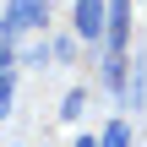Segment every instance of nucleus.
Listing matches in <instances>:
<instances>
[{"mask_svg": "<svg viewBox=\"0 0 147 147\" xmlns=\"http://www.w3.org/2000/svg\"><path fill=\"white\" fill-rule=\"evenodd\" d=\"M125 27H131V0H109V27H104V38H109V55H115V60L125 55Z\"/></svg>", "mask_w": 147, "mask_h": 147, "instance_id": "obj_3", "label": "nucleus"}, {"mask_svg": "<svg viewBox=\"0 0 147 147\" xmlns=\"http://www.w3.org/2000/svg\"><path fill=\"white\" fill-rule=\"evenodd\" d=\"M49 22V0H11L0 16V44H11L16 33H38Z\"/></svg>", "mask_w": 147, "mask_h": 147, "instance_id": "obj_1", "label": "nucleus"}, {"mask_svg": "<svg viewBox=\"0 0 147 147\" xmlns=\"http://www.w3.org/2000/svg\"><path fill=\"white\" fill-rule=\"evenodd\" d=\"M60 115H65V120H76V115H82V93H65V109H60Z\"/></svg>", "mask_w": 147, "mask_h": 147, "instance_id": "obj_6", "label": "nucleus"}, {"mask_svg": "<svg viewBox=\"0 0 147 147\" xmlns=\"http://www.w3.org/2000/svg\"><path fill=\"white\" fill-rule=\"evenodd\" d=\"M76 147H98V142H93V136H76Z\"/></svg>", "mask_w": 147, "mask_h": 147, "instance_id": "obj_8", "label": "nucleus"}, {"mask_svg": "<svg viewBox=\"0 0 147 147\" xmlns=\"http://www.w3.org/2000/svg\"><path fill=\"white\" fill-rule=\"evenodd\" d=\"M104 27H109V0H76V33L104 38Z\"/></svg>", "mask_w": 147, "mask_h": 147, "instance_id": "obj_2", "label": "nucleus"}, {"mask_svg": "<svg viewBox=\"0 0 147 147\" xmlns=\"http://www.w3.org/2000/svg\"><path fill=\"white\" fill-rule=\"evenodd\" d=\"M5 115H11V71L0 76V120H5Z\"/></svg>", "mask_w": 147, "mask_h": 147, "instance_id": "obj_5", "label": "nucleus"}, {"mask_svg": "<svg viewBox=\"0 0 147 147\" xmlns=\"http://www.w3.org/2000/svg\"><path fill=\"white\" fill-rule=\"evenodd\" d=\"M98 147H131V125H125V120H115V125L98 136Z\"/></svg>", "mask_w": 147, "mask_h": 147, "instance_id": "obj_4", "label": "nucleus"}, {"mask_svg": "<svg viewBox=\"0 0 147 147\" xmlns=\"http://www.w3.org/2000/svg\"><path fill=\"white\" fill-rule=\"evenodd\" d=\"M11 60H16V49H11V44H0V76H5V65H11Z\"/></svg>", "mask_w": 147, "mask_h": 147, "instance_id": "obj_7", "label": "nucleus"}]
</instances>
